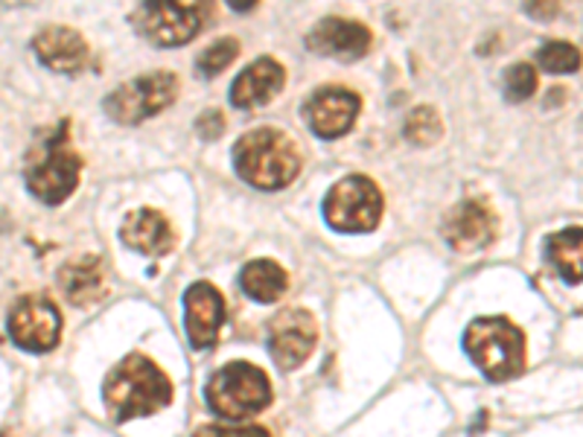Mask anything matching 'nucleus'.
<instances>
[{
    "label": "nucleus",
    "instance_id": "f257e3e1",
    "mask_svg": "<svg viewBox=\"0 0 583 437\" xmlns=\"http://www.w3.org/2000/svg\"><path fill=\"white\" fill-rule=\"evenodd\" d=\"M103 397L114 423H129L167 408L172 403V382L152 359L131 353L106 376Z\"/></svg>",
    "mask_w": 583,
    "mask_h": 437
},
{
    "label": "nucleus",
    "instance_id": "f03ea898",
    "mask_svg": "<svg viewBox=\"0 0 583 437\" xmlns=\"http://www.w3.org/2000/svg\"><path fill=\"white\" fill-rule=\"evenodd\" d=\"M298 143L280 129H254L236 140L234 170L257 190H284L300 175Z\"/></svg>",
    "mask_w": 583,
    "mask_h": 437
},
{
    "label": "nucleus",
    "instance_id": "7ed1b4c3",
    "mask_svg": "<svg viewBox=\"0 0 583 437\" xmlns=\"http://www.w3.org/2000/svg\"><path fill=\"white\" fill-rule=\"evenodd\" d=\"M464 350L490 382H508L526 371V332L508 318H478L464 332Z\"/></svg>",
    "mask_w": 583,
    "mask_h": 437
},
{
    "label": "nucleus",
    "instance_id": "20e7f679",
    "mask_svg": "<svg viewBox=\"0 0 583 437\" xmlns=\"http://www.w3.org/2000/svg\"><path fill=\"white\" fill-rule=\"evenodd\" d=\"M204 399L222 420L245 423V417L266 412L275 399V391L263 367L252 362H227L208 380Z\"/></svg>",
    "mask_w": 583,
    "mask_h": 437
},
{
    "label": "nucleus",
    "instance_id": "39448f33",
    "mask_svg": "<svg viewBox=\"0 0 583 437\" xmlns=\"http://www.w3.org/2000/svg\"><path fill=\"white\" fill-rule=\"evenodd\" d=\"M213 15V0H140L135 30L158 47H184Z\"/></svg>",
    "mask_w": 583,
    "mask_h": 437
},
{
    "label": "nucleus",
    "instance_id": "423d86ee",
    "mask_svg": "<svg viewBox=\"0 0 583 437\" xmlns=\"http://www.w3.org/2000/svg\"><path fill=\"white\" fill-rule=\"evenodd\" d=\"M65 129L67 122H62V131L47 135L26 167V186L44 204H62L80 186L82 154L71 146Z\"/></svg>",
    "mask_w": 583,
    "mask_h": 437
},
{
    "label": "nucleus",
    "instance_id": "0eeeda50",
    "mask_svg": "<svg viewBox=\"0 0 583 437\" xmlns=\"http://www.w3.org/2000/svg\"><path fill=\"white\" fill-rule=\"evenodd\" d=\"M385 199L368 175H348L330 186L325 199L327 225L341 234H371L380 225Z\"/></svg>",
    "mask_w": 583,
    "mask_h": 437
},
{
    "label": "nucleus",
    "instance_id": "6e6552de",
    "mask_svg": "<svg viewBox=\"0 0 583 437\" xmlns=\"http://www.w3.org/2000/svg\"><path fill=\"white\" fill-rule=\"evenodd\" d=\"M179 90L176 73H146V76H138V79L126 82L114 90L106 99V111L120 126H138L155 114H161L163 108H170L179 99Z\"/></svg>",
    "mask_w": 583,
    "mask_h": 437
},
{
    "label": "nucleus",
    "instance_id": "1a4fd4ad",
    "mask_svg": "<svg viewBox=\"0 0 583 437\" xmlns=\"http://www.w3.org/2000/svg\"><path fill=\"white\" fill-rule=\"evenodd\" d=\"M9 335L21 350L47 353L62 339V312L44 295H24L9 312Z\"/></svg>",
    "mask_w": 583,
    "mask_h": 437
},
{
    "label": "nucleus",
    "instance_id": "9d476101",
    "mask_svg": "<svg viewBox=\"0 0 583 437\" xmlns=\"http://www.w3.org/2000/svg\"><path fill=\"white\" fill-rule=\"evenodd\" d=\"M318 344V324L307 309H284L268 324V353L280 371H295L312 356Z\"/></svg>",
    "mask_w": 583,
    "mask_h": 437
},
{
    "label": "nucleus",
    "instance_id": "9b49d317",
    "mask_svg": "<svg viewBox=\"0 0 583 437\" xmlns=\"http://www.w3.org/2000/svg\"><path fill=\"white\" fill-rule=\"evenodd\" d=\"M441 231H444V239L453 252L473 254L487 248L499 236V218L487 202L467 199V202L446 213Z\"/></svg>",
    "mask_w": 583,
    "mask_h": 437
},
{
    "label": "nucleus",
    "instance_id": "f8f14e48",
    "mask_svg": "<svg viewBox=\"0 0 583 437\" xmlns=\"http://www.w3.org/2000/svg\"><path fill=\"white\" fill-rule=\"evenodd\" d=\"M225 298L213 284L202 280L184 291V327L190 344L195 350H208L216 344L225 324Z\"/></svg>",
    "mask_w": 583,
    "mask_h": 437
},
{
    "label": "nucleus",
    "instance_id": "ddd939ff",
    "mask_svg": "<svg viewBox=\"0 0 583 437\" xmlns=\"http://www.w3.org/2000/svg\"><path fill=\"white\" fill-rule=\"evenodd\" d=\"M371 30L359 21H348V18H325L307 35V47L316 56L339 58V62H357L371 50Z\"/></svg>",
    "mask_w": 583,
    "mask_h": 437
},
{
    "label": "nucleus",
    "instance_id": "4468645a",
    "mask_svg": "<svg viewBox=\"0 0 583 437\" xmlns=\"http://www.w3.org/2000/svg\"><path fill=\"white\" fill-rule=\"evenodd\" d=\"M359 111H362L359 94L344 88H321L307 103V122L318 138L336 140L353 129Z\"/></svg>",
    "mask_w": 583,
    "mask_h": 437
},
{
    "label": "nucleus",
    "instance_id": "2eb2a0df",
    "mask_svg": "<svg viewBox=\"0 0 583 437\" xmlns=\"http://www.w3.org/2000/svg\"><path fill=\"white\" fill-rule=\"evenodd\" d=\"M120 239L138 254H146V257H167L179 243L170 218L161 211H152V207H140L131 216H126L120 227Z\"/></svg>",
    "mask_w": 583,
    "mask_h": 437
},
{
    "label": "nucleus",
    "instance_id": "dca6fc26",
    "mask_svg": "<svg viewBox=\"0 0 583 437\" xmlns=\"http://www.w3.org/2000/svg\"><path fill=\"white\" fill-rule=\"evenodd\" d=\"M59 289L73 307H91L106 298L108 291V268L106 259L97 254H85L62 266L59 271Z\"/></svg>",
    "mask_w": 583,
    "mask_h": 437
},
{
    "label": "nucleus",
    "instance_id": "f3484780",
    "mask_svg": "<svg viewBox=\"0 0 583 437\" xmlns=\"http://www.w3.org/2000/svg\"><path fill=\"white\" fill-rule=\"evenodd\" d=\"M35 56L41 58V65H47L56 73H76L88 65V41L82 39V33L71 30V26H44L33 39Z\"/></svg>",
    "mask_w": 583,
    "mask_h": 437
},
{
    "label": "nucleus",
    "instance_id": "a211bd4d",
    "mask_svg": "<svg viewBox=\"0 0 583 437\" xmlns=\"http://www.w3.org/2000/svg\"><path fill=\"white\" fill-rule=\"evenodd\" d=\"M284 85H286V71L280 67V62L263 56L236 76V82L231 85V106L236 108L268 106V103L284 90Z\"/></svg>",
    "mask_w": 583,
    "mask_h": 437
},
{
    "label": "nucleus",
    "instance_id": "6ab92c4d",
    "mask_svg": "<svg viewBox=\"0 0 583 437\" xmlns=\"http://www.w3.org/2000/svg\"><path fill=\"white\" fill-rule=\"evenodd\" d=\"M240 286H243L245 295L257 300V303H275V300L284 298L286 289H289V275L277 266L275 259H254V263H248V266L243 268Z\"/></svg>",
    "mask_w": 583,
    "mask_h": 437
},
{
    "label": "nucleus",
    "instance_id": "aec40b11",
    "mask_svg": "<svg viewBox=\"0 0 583 437\" xmlns=\"http://www.w3.org/2000/svg\"><path fill=\"white\" fill-rule=\"evenodd\" d=\"M545 257L560 271V277L569 286H577L583 280V231L581 227H566L560 234H551L545 243Z\"/></svg>",
    "mask_w": 583,
    "mask_h": 437
},
{
    "label": "nucleus",
    "instance_id": "412c9836",
    "mask_svg": "<svg viewBox=\"0 0 583 437\" xmlns=\"http://www.w3.org/2000/svg\"><path fill=\"white\" fill-rule=\"evenodd\" d=\"M403 129L409 143L432 146L441 140V135H444V122H441V117H437V111L432 106H417L409 117H405Z\"/></svg>",
    "mask_w": 583,
    "mask_h": 437
},
{
    "label": "nucleus",
    "instance_id": "4be33fe9",
    "mask_svg": "<svg viewBox=\"0 0 583 437\" xmlns=\"http://www.w3.org/2000/svg\"><path fill=\"white\" fill-rule=\"evenodd\" d=\"M537 62L545 73H575L581 67V50L572 47L569 41H549L545 47H540Z\"/></svg>",
    "mask_w": 583,
    "mask_h": 437
},
{
    "label": "nucleus",
    "instance_id": "5701e85b",
    "mask_svg": "<svg viewBox=\"0 0 583 437\" xmlns=\"http://www.w3.org/2000/svg\"><path fill=\"white\" fill-rule=\"evenodd\" d=\"M236 56H240V41L219 39L216 44H211V47L204 50L202 56H199V65H195V71L202 73L204 79H213V76H219L222 71H227V67H231V62H236Z\"/></svg>",
    "mask_w": 583,
    "mask_h": 437
},
{
    "label": "nucleus",
    "instance_id": "b1692460",
    "mask_svg": "<svg viewBox=\"0 0 583 437\" xmlns=\"http://www.w3.org/2000/svg\"><path fill=\"white\" fill-rule=\"evenodd\" d=\"M537 94V71L526 62L510 65L505 73V97L508 103H526Z\"/></svg>",
    "mask_w": 583,
    "mask_h": 437
},
{
    "label": "nucleus",
    "instance_id": "393cba45",
    "mask_svg": "<svg viewBox=\"0 0 583 437\" xmlns=\"http://www.w3.org/2000/svg\"><path fill=\"white\" fill-rule=\"evenodd\" d=\"M195 131H199V138H204V140L222 138V131H225V114L219 111V108H208L204 114H199V120H195Z\"/></svg>",
    "mask_w": 583,
    "mask_h": 437
},
{
    "label": "nucleus",
    "instance_id": "a878e982",
    "mask_svg": "<svg viewBox=\"0 0 583 437\" xmlns=\"http://www.w3.org/2000/svg\"><path fill=\"white\" fill-rule=\"evenodd\" d=\"M528 9V15L537 18V21H551V18H558L560 3L558 0H522Z\"/></svg>",
    "mask_w": 583,
    "mask_h": 437
},
{
    "label": "nucleus",
    "instance_id": "bb28decb",
    "mask_svg": "<svg viewBox=\"0 0 583 437\" xmlns=\"http://www.w3.org/2000/svg\"><path fill=\"white\" fill-rule=\"evenodd\" d=\"M202 435H268L263 426H204Z\"/></svg>",
    "mask_w": 583,
    "mask_h": 437
},
{
    "label": "nucleus",
    "instance_id": "cd10ccee",
    "mask_svg": "<svg viewBox=\"0 0 583 437\" xmlns=\"http://www.w3.org/2000/svg\"><path fill=\"white\" fill-rule=\"evenodd\" d=\"M227 7L236 9V12H248V9H254L259 3V0H225Z\"/></svg>",
    "mask_w": 583,
    "mask_h": 437
}]
</instances>
